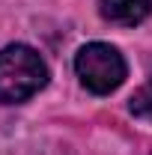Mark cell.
Wrapping results in <instances>:
<instances>
[{
	"label": "cell",
	"mask_w": 152,
	"mask_h": 155,
	"mask_svg": "<svg viewBox=\"0 0 152 155\" xmlns=\"http://www.w3.org/2000/svg\"><path fill=\"white\" fill-rule=\"evenodd\" d=\"M149 9L152 0H101V15L119 27H134V24L146 21Z\"/></svg>",
	"instance_id": "obj_3"
},
{
	"label": "cell",
	"mask_w": 152,
	"mask_h": 155,
	"mask_svg": "<svg viewBox=\"0 0 152 155\" xmlns=\"http://www.w3.org/2000/svg\"><path fill=\"white\" fill-rule=\"evenodd\" d=\"M131 114L152 116V81H149V87H143V90L131 98Z\"/></svg>",
	"instance_id": "obj_4"
},
{
	"label": "cell",
	"mask_w": 152,
	"mask_h": 155,
	"mask_svg": "<svg viewBox=\"0 0 152 155\" xmlns=\"http://www.w3.org/2000/svg\"><path fill=\"white\" fill-rule=\"evenodd\" d=\"M75 72L81 84L95 93V96H107L125 81V60L114 45L104 42H90L78 51L75 57Z\"/></svg>",
	"instance_id": "obj_2"
},
{
	"label": "cell",
	"mask_w": 152,
	"mask_h": 155,
	"mask_svg": "<svg viewBox=\"0 0 152 155\" xmlns=\"http://www.w3.org/2000/svg\"><path fill=\"white\" fill-rule=\"evenodd\" d=\"M48 84V66L33 48L9 45L0 51V101L18 104Z\"/></svg>",
	"instance_id": "obj_1"
}]
</instances>
